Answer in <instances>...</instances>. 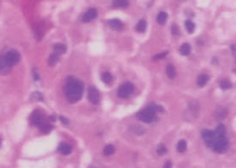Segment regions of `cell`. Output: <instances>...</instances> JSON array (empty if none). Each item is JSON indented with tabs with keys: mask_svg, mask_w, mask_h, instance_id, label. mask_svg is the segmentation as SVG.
Masks as SVG:
<instances>
[{
	"mask_svg": "<svg viewBox=\"0 0 236 168\" xmlns=\"http://www.w3.org/2000/svg\"><path fill=\"white\" fill-rule=\"evenodd\" d=\"M171 31H172V33L174 35H176L179 33V29H178V27L176 26L175 24L172 25V27H171Z\"/></svg>",
	"mask_w": 236,
	"mask_h": 168,
	"instance_id": "f1b7e54d",
	"label": "cell"
},
{
	"mask_svg": "<svg viewBox=\"0 0 236 168\" xmlns=\"http://www.w3.org/2000/svg\"><path fill=\"white\" fill-rule=\"evenodd\" d=\"M134 90V86L130 82H125L119 87L118 90V96L122 98H127L132 95Z\"/></svg>",
	"mask_w": 236,
	"mask_h": 168,
	"instance_id": "277c9868",
	"label": "cell"
},
{
	"mask_svg": "<svg viewBox=\"0 0 236 168\" xmlns=\"http://www.w3.org/2000/svg\"><path fill=\"white\" fill-rule=\"evenodd\" d=\"M12 66L9 63L5 56H0V75H7L11 71Z\"/></svg>",
	"mask_w": 236,
	"mask_h": 168,
	"instance_id": "8992f818",
	"label": "cell"
},
{
	"mask_svg": "<svg viewBox=\"0 0 236 168\" xmlns=\"http://www.w3.org/2000/svg\"><path fill=\"white\" fill-rule=\"evenodd\" d=\"M0 145H1V139H0Z\"/></svg>",
	"mask_w": 236,
	"mask_h": 168,
	"instance_id": "d6a6232c",
	"label": "cell"
},
{
	"mask_svg": "<svg viewBox=\"0 0 236 168\" xmlns=\"http://www.w3.org/2000/svg\"><path fill=\"white\" fill-rule=\"evenodd\" d=\"M4 56H5L6 60L9 62V63L11 65V66L17 64V62L20 61V59H21L20 53L17 50H9Z\"/></svg>",
	"mask_w": 236,
	"mask_h": 168,
	"instance_id": "5b68a950",
	"label": "cell"
},
{
	"mask_svg": "<svg viewBox=\"0 0 236 168\" xmlns=\"http://www.w3.org/2000/svg\"><path fill=\"white\" fill-rule=\"evenodd\" d=\"M187 149V143L185 140H180L177 144V150L180 153H183Z\"/></svg>",
	"mask_w": 236,
	"mask_h": 168,
	"instance_id": "603a6c76",
	"label": "cell"
},
{
	"mask_svg": "<svg viewBox=\"0 0 236 168\" xmlns=\"http://www.w3.org/2000/svg\"><path fill=\"white\" fill-rule=\"evenodd\" d=\"M202 136H203L205 144L211 148L212 142L215 137V131H212L210 130H204L202 131Z\"/></svg>",
	"mask_w": 236,
	"mask_h": 168,
	"instance_id": "9c48e42d",
	"label": "cell"
},
{
	"mask_svg": "<svg viewBox=\"0 0 236 168\" xmlns=\"http://www.w3.org/2000/svg\"><path fill=\"white\" fill-rule=\"evenodd\" d=\"M88 99L94 105H98L100 100V95L97 89L93 86H90L88 89Z\"/></svg>",
	"mask_w": 236,
	"mask_h": 168,
	"instance_id": "52a82bcc",
	"label": "cell"
},
{
	"mask_svg": "<svg viewBox=\"0 0 236 168\" xmlns=\"http://www.w3.org/2000/svg\"><path fill=\"white\" fill-rule=\"evenodd\" d=\"M58 151L64 155H68L72 152V147L67 144H62L58 147Z\"/></svg>",
	"mask_w": 236,
	"mask_h": 168,
	"instance_id": "7c38bea8",
	"label": "cell"
},
{
	"mask_svg": "<svg viewBox=\"0 0 236 168\" xmlns=\"http://www.w3.org/2000/svg\"><path fill=\"white\" fill-rule=\"evenodd\" d=\"M139 120L145 123H152L156 119V111L153 108V104L149 105L144 110L140 111L138 113Z\"/></svg>",
	"mask_w": 236,
	"mask_h": 168,
	"instance_id": "3957f363",
	"label": "cell"
},
{
	"mask_svg": "<svg viewBox=\"0 0 236 168\" xmlns=\"http://www.w3.org/2000/svg\"><path fill=\"white\" fill-rule=\"evenodd\" d=\"M190 51H191V47L188 44H183L180 47V52L184 55V56H188L190 54Z\"/></svg>",
	"mask_w": 236,
	"mask_h": 168,
	"instance_id": "ffe728a7",
	"label": "cell"
},
{
	"mask_svg": "<svg viewBox=\"0 0 236 168\" xmlns=\"http://www.w3.org/2000/svg\"><path fill=\"white\" fill-rule=\"evenodd\" d=\"M58 60H59V55L54 52L53 54H51L50 56L49 59H48V64L50 66H51V67H53V66L57 64Z\"/></svg>",
	"mask_w": 236,
	"mask_h": 168,
	"instance_id": "ac0fdd59",
	"label": "cell"
},
{
	"mask_svg": "<svg viewBox=\"0 0 236 168\" xmlns=\"http://www.w3.org/2000/svg\"><path fill=\"white\" fill-rule=\"evenodd\" d=\"M220 86L222 90H228L232 87V84L228 80H222L220 82Z\"/></svg>",
	"mask_w": 236,
	"mask_h": 168,
	"instance_id": "d4e9b609",
	"label": "cell"
},
{
	"mask_svg": "<svg viewBox=\"0 0 236 168\" xmlns=\"http://www.w3.org/2000/svg\"><path fill=\"white\" fill-rule=\"evenodd\" d=\"M168 53H169L168 51H163V52H161V53H158L156 56H154L153 59L154 60H162V59H163L165 56L168 55Z\"/></svg>",
	"mask_w": 236,
	"mask_h": 168,
	"instance_id": "83f0119b",
	"label": "cell"
},
{
	"mask_svg": "<svg viewBox=\"0 0 236 168\" xmlns=\"http://www.w3.org/2000/svg\"><path fill=\"white\" fill-rule=\"evenodd\" d=\"M157 152L159 155H163L167 153V148L163 144H159L157 148Z\"/></svg>",
	"mask_w": 236,
	"mask_h": 168,
	"instance_id": "4316f807",
	"label": "cell"
},
{
	"mask_svg": "<svg viewBox=\"0 0 236 168\" xmlns=\"http://www.w3.org/2000/svg\"><path fill=\"white\" fill-rule=\"evenodd\" d=\"M97 16H98L97 9L94 8H91L85 13V15L82 17V21L84 22H89L92 20L95 19L97 17Z\"/></svg>",
	"mask_w": 236,
	"mask_h": 168,
	"instance_id": "30bf717a",
	"label": "cell"
},
{
	"mask_svg": "<svg viewBox=\"0 0 236 168\" xmlns=\"http://www.w3.org/2000/svg\"><path fill=\"white\" fill-rule=\"evenodd\" d=\"M115 151V148L113 145H111V144H109V145H106L105 148V149H104V154L105 155H110V154H112L113 153H114Z\"/></svg>",
	"mask_w": 236,
	"mask_h": 168,
	"instance_id": "cb8c5ba5",
	"label": "cell"
},
{
	"mask_svg": "<svg viewBox=\"0 0 236 168\" xmlns=\"http://www.w3.org/2000/svg\"><path fill=\"white\" fill-rule=\"evenodd\" d=\"M109 26L111 27V29H113L115 31H119L122 29V23L118 19H113L109 22Z\"/></svg>",
	"mask_w": 236,
	"mask_h": 168,
	"instance_id": "8fae6325",
	"label": "cell"
},
{
	"mask_svg": "<svg viewBox=\"0 0 236 168\" xmlns=\"http://www.w3.org/2000/svg\"><path fill=\"white\" fill-rule=\"evenodd\" d=\"M60 120H61V121H62L64 125H68V124H69V120H67L66 118H64V116H60Z\"/></svg>",
	"mask_w": 236,
	"mask_h": 168,
	"instance_id": "4dcf8cb0",
	"label": "cell"
},
{
	"mask_svg": "<svg viewBox=\"0 0 236 168\" xmlns=\"http://www.w3.org/2000/svg\"><path fill=\"white\" fill-rule=\"evenodd\" d=\"M171 166H172V164H171L170 161H167L166 164L164 165V167H171Z\"/></svg>",
	"mask_w": 236,
	"mask_h": 168,
	"instance_id": "1f68e13d",
	"label": "cell"
},
{
	"mask_svg": "<svg viewBox=\"0 0 236 168\" xmlns=\"http://www.w3.org/2000/svg\"><path fill=\"white\" fill-rule=\"evenodd\" d=\"M211 148L217 153H223L228 149V140L226 136V129L223 125L220 124L217 126Z\"/></svg>",
	"mask_w": 236,
	"mask_h": 168,
	"instance_id": "7a4b0ae2",
	"label": "cell"
},
{
	"mask_svg": "<svg viewBox=\"0 0 236 168\" xmlns=\"http://www.w3.org/2000/svg\"><path fill=\"white\" fill-rule=\"evenodd\" d=\"M166 73L168 75V77L170 79H174L176 75V72H175V68L172 64H169L166 67Z\"/></svg>",
	"mask_w": 236,
	"mask_h": 168,
	"instance_id": "2e32d148",
	"label": "cell"
},
{
	"mask_svg": "<svg viewBox=\"0 0 236 168\" xmlns=\"http://www.w3.org/2000/svg\"><path fill=\"white\" fill-rule=\"evenodd\" d=\"M53 49H54V52L57 53V54H58V55H61V54L65 53L66 50H67V47H66L65 45H64V44H60V43L56 44V45H54Z\"/></svg>",
	"mask_w": 236,
	"mask_h": 168,
	"instance_id": "5bb4252c",
	"label": "cell"
},
{
	"mask_svg": "<svg viewBox=\"0 0 236 168\" xmlns=\"http://www.w3.org/2000/svg\"><path fill=\"white\" fill-rule=\"evenodd\" d=\"M113 5L117 8H127L128 6V0H114Z\"/></svg>",
	"mask_w": 236,
	"mask_h": 168,
	"instance_id": "e0dca14e",
	"label": "cell"
},
{
	"mask_svg": "<svg viewBox=\"0 0 236 168\" xmlns=\"http://www.w3.org/2000/svg\"><path fill=\"white\" fill-rule=\"evenodd\" d=\"M167 18H168V15L166 12H160L157 16V21L159 24H163L167 21Z\"/></svg>",
	"mask_w": 236,
	"mask_h": 168,
	"instance_id": "7402d4cb",
	"label": "cell"
},
{
	"mask_svg": "<svg viewBox=\"0 0 236 168\" xmlns=\"http://www.w3.org/2000/svg\"><path fill=\"white\" fill-rule=\"evenodd\" d=\"M39 127H40L41 132H43V133H48L53 128V126L50 124L49 122H46V120L44 121L41 125H40Z\"/></svg>",
	"mask_w": 236,
	"mask_h": 168,
	"instance_id": "4fadbf2b",
	"label": "cell"
},
{
	"mask_svg": "<svg viewBox=\"0 0 236 168\" xmlns=\"http://www.w3.org/2000/svg\"><path fill=\"white\" fill-rule=\"evenodd\" d=\"M101 79H102V81L105 84H110L112 82V80H113V77L111 75V73L109 72H105L102 76H101Z\"/></svg>",
	"mask_w": 236,
	"mask_h": 168,
	"instance_id": "d6986e66",
	"label": "cell"
},
{
	"mask_svg": "<svg viewBox=\"0 0 236 168\" xmlns=\"http://www.w3.org/2000/svg\"><path fill=\"white\" fill-rule=\"evenodd\" d=\"M147 28V22L145 20H140L136 25V30L139 32H144Z\"/></svg>",
	"mask_w": 236,
	"mask_h": 168,
	"instance_id": "44dd1931",
	"label": "cell"
},
{
	"mask_svg": "<svg viewBox=\"0 0 236 168\" xmlns=\"http://www.w3.org/2000/svg\"><path fill=\"white\" fill-rule=\"evenodd\" d=\"M64 93L67 100L70 103H77L83 94V84L82 81L74 77H69L64 85Z\"/></svg>",
	"mask_w": 236,
	"mask_h": 168,
	"instance_id": "6da1fadb",
	"label": "cell"
},
{
	"mask_svg": "<svg viewBox=\"0 0 236 168\" xmlns=\"http://www.w3.org/2000/svg\"><path fill=\"white\" fill-rule=\"evenodd\" d=\"M209 80V77L208 75L206 74H200L198 77V80H197V85L199 86V87H203L206 85V83L208 82Z\"/></svg>",
	"mask_w": 236,
	"mask_h": 168,
	"instance_id": "9a60e30c",
	"label": "cell"
},
{
	"mask_svg": "<svg viewBox=\"0 0 236 168\" xmlns=\"http://www.w3.org/2000/svg\"><path fill=\"white\" fill-rule=\"evenodd\" d=\"M186 27H187V31H188V32H193V31H194V28H195V25H194V23L192 22V21H190V20H187L186 21Z\"/></svg>",
	"mask_w": 236,
	"mask_h": 168,
	"instance_id": "484cf974",
	"label": "cell"
},
{
	"mask_svg": "<svg viewBox=\"0 0 236 168\" xmlns=\"http://www.w3.org/2000/svg\"><path fill=\"white\" fill-rule=\"evenodd\" d=\"M33 96H34V98H35L36 100H39V101H41V100H42V96H41L40 92H34Z\"/></svg>",
	"mask_w": 236,
	"mask_h": 168,
	"instance_id": "f546056e",
	"label": "cell"
},
{
	"mask_svg": "<svg viewBox=\"0 0 236 168\" xmlns=\"http://www.w3.org/2000/svg\"><path fill=\"white\" fill-rule=\"evenodd\" d=\"M31 120H32L33 125L39 126L44 121H45V118L44 113L41 112L40 110H35L32 114Z\"/></svg>",
	"mask_w": 236,
	"mask_h": 168,
	"instance_id": "ba28073f",
	"label": "cell"
}]
</instances>
